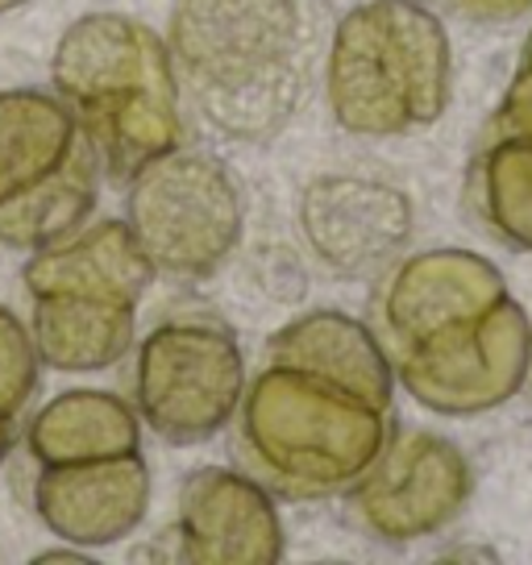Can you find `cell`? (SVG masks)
Segmentation results:
<instances>
[{
    "mask_svg": "<svg viewBox=\"0 0 532 565\" xmlns=\"http://www.w3.org/2000/svg\"><path fill=\"white\" fill-rule=\"evenodd\" d=\"M167 51L179 92L233 141L284 134L312 84L304 0H175Z\"/></svg>",
    "mask_w": 532,
    "mask_h": 565,
    "instance_id": "cell-1",
    "label": "cell"
},
{
    "mask_svg": "<svg viewBox=\"0 0 532 565\" xmlns=\"http://www.w3.org/2000/svg\"><path fill=\"white\" fill-rule=\"evenodd\" d=\"M51 92L113 179L183 146V92L167 38L129 13L75 18L51 54Z\"/></svg>",
    "mask_w": 532,
    "mask_h": 565,
    "instance_id": "cell-2",
    "label": "cell"
},
{
    "mask_svg": "<svg viewBox=\"0 0 532 565\" xmlns=\"http://www.w3.org/2000/svg\"><path fill=\"white\" fill-rule=\"evenodd\" d=\"M233 420L246 475L284 499L345 494L379 461L395 428L391 407L275 362L246 379Z\"/></svg>",
    "mask_w": 532,
    "mask_h": 565,
    "instance_id": "cell-3",
    "label": "cell"
},
{
    "mask_svg": "<svg viewBox=\"0 0 532 565\" xmlns=\"http://www.w3.org/2000/svg\"><path fill=\"white\" fill-rule=\"evenodd\" d=\"M454 51L421 0H362L341 13L324 54V105L354 138H404L445 117Z\"/></svg>",
    "mask_w": 532,
    "mask_h": 565,
    "instance_id": "cell-4",
    "label": "cell"
},
{
    "mask_svg": "<svg viewBox=\"0 0 532 565\" xmlns=\"http://www.w3.org/2000/svg\"><path fill=\"white\" fill-rule=\"evenodd\" d=\"M125 225L159 275L209 279L242 242V183L209 150L175 146L125 179Z\"/></svg>",
    "mask_w": 532,
    "mask_h": 565,
    "instance_id": "cell-5",
    "label": "cell"
},
{
    "mask_svg": "<svg viewBox=\"0 0 532 565\" xmlns=\"http://www.w3.org/2000/svg\"><path fill=\"white\" fill-rule=\"evenodd\" d=\"M134 345V412L155 437L167 445H200L233 420L246 391V353L225 320L213 312H179Z\"/></svg>",
    "mask_w": 532,
    "mask_h": 565,
    "instance_id": "cell-6",
    "label": "cell"
},
{
    "mask_svg": "<svg viewBox=\"0 0 532 565\" xmlns=\"http://www.w3.org/2000/svg\"><path fill=\"white\" fill-rule=\"evenodd\" d=\"M532 353V320L520 300L454 320L408 350L391 353L395 383L425 412L470 420L496 412L524 391Z\"/></svg>",
    "mask_w": 532,
    "mask_h": 565,
    "instance_id": "cell-7",
    "label": "cell"
},
{
    "mask_svg": "<svg viewBox=\"0 0 532 565\" xmlns=\"http://www.w3.org/2000/svg\"><path fill=\"white\" fill-rule=\"evenodd\" d=\"M475 491V470L458 445L428 428H391L383 454L358 487L345 491V512L383 545H412L449 529Z\"/></svg>",
    "mask_w": 532,
    "mask_h": 565,
    "instance_id": "cell-8",
    "label": "cell"
},
{
    "mask_svg": "<svg viewBox=\"0 0 532 565\" xmlns=\"http://www.w3.org/2000/svg\"><path fill=\"white\" fill-rule=\"evenodd\" d=\"M508 296L512 291L503 270L475 249H416L379 279L371 329L391 358L454 320L496 308Z\"/></svg>",
    "mask_w": 532,
    "mask_h": 565,
    "instance_id": "cell-9",
    "label": "cell"
},
{
    "mask_svg": "<svg viewBox=\"0 0 532 565\" xmlns=\"http://www.w3.org/2000/svg\"><path fill=\"white\" fill-rule=\"evenodd\" d=\"M175 557L192 565H275L287 557V532L275 494L254 475L200 466L179 487Z\"/></svg>",
    "mask_w": 532,
    "mask_h": 565,
    "instance_id": "cell-10",
    "label": "cell"
},
{
    "mask_svg": "<svg viewBox=\"0 0 532 565\" xmlns=\"http://www.w3.org/2000/svg\"><path fill=\"white\" fill-rule=\"evenodd\" d=\"M150 461L138 454L75 466H42L34 478V512L42 529L75 548L125 541L150 512Z\"/></svg>",
    "mask_w": 532,
    "mask_h": 565,
    "instance_id": "cell-11",
    "label": "cell"
},
{
    "mask_svg": "<svg viewBox=\"0 0 532 565\" xmlns=\"http://www.w3.org/2000/svg\"><path fill=\"white\" fill-rule=\"evenodd\" d=\"M300 225L308 246L341 275L387 266L412 237V200L362 175H320L304 188Z\"/></svg>",
    "mask_w": 532,
    "mask_h": 565,
    "instance_id": "cell-12",
    "label": "cell"
},
{
    "mask_svg": "<svg viewBox=\"0 0 532 565\" xmlns=\"http://www.w3.org/2000/svg\"><path fill=\"white\" fill-rule=\"evenodd\" d=\"M146 258L125 221H92L79 233L34 249L21 270L30 296H88V300L138 303L155 282Z\"/></svg>",
    "mask_w": 532,
    "mask_h": 565,
    "instance_id": "cell-13",
    "label": "cell"
},
{
    "mask_svg": "<svg viewBox=\"0 0 532 565\" xmlns=\"http://www.w3.org/2000/svg\"><path fill=\"white\" fill-rule=\"evenodd\" d=\"M266 362L354 391L366 404L391 407L395 371L383 341L374 337L366 320L345 317L338 308H312L284 324L266 341Z\"/></svg>",
    "mask_w": 532,
    "mask_h": 565,
    "instance_id": "cell-14",
    "label": "cell"
},
{
    "mask_svg": "<svg viewBox=\"0 0 532 565\" xmlns=\"http://www.w3.org/2000/svg\"><path fill=\"white\" fill-rule=\"evenodd\" d=\"M30 341L42 366L63 374H92L117 366L138 341V303L88 296H30Z\"/></svg>",
    "mask_w": 532,
    "mask_h": 565,
    "instance_id": "cell-15",
    "label": "cell"
},
{
    "mask_svg": "<svg viewBox=\"0 0 532 565\" xmlns=\"http://www.w3.org/2000/svg\"><path fill=\"white\" fill-rule=\"evenodd\" d=\"M25 445L38 466L121 458L142 449V420L113 391L75 387L54 395L51 404H42L30 416Z\"/></svg>",
    "mask_w": 532,
    "mask_h": 565,
    "instance_id": "cell-16",
    "label": "cell"
},
{
    "mask_svg": "<svg viewBox=\"0 0 532 565\" xmlns=\"http://www.w3.org/2000/svg\"><path fill=\"white\" fill-rule=\"evenodd\" d=\"M84 141L72 108L46 88L0 92V204L54 175Z\"/></svg>",
    "mask_w": 532,
    "mask_h": 565,
    "instance_id": "cell-17",
    "label": "cell"
},
{
    "mask_svg": "<svg viewBox=\"0 0 532 565\" xmlns=\"http://www.w3.org/2000/svg\"><path fill=\"white\" fill-rule=\"evenodd\" d=\"M466 204L496 242L532 254V138L487 121L466 175Z\"/></svg>",
    "mask_w": 532,
    "mask_h": 565,
    "instance_id": "cell-18",
    "label": "cell"
},
{
    "mask_svg": "<svg viewBox=\"0 0 532 565\" xmlns=\"http://www.w3.org/2000/svg\"><path fill=\"white\" fill-rule=\"evenodd\" d=\"M100 175V159L84 138L54 175L0 204V246L34 254L79 233L96 212Z\"/></svg>",
    "mask_w": 532,
    "mask_h": 565,
    "instance_id": "cell-19",
    "label": "cell"
},
{
    "mask_svg": "<svg viewBox=\"0 0 532 565\" xmlns=\"http://www.w3.org/2000/svg\"><path fill=\"white\" fill-rule=\"evenodd\" d=\"M38 362L30 329L18 320V312H9L0 303V416L21 420V412L30 407L38 391Z\"/></svg>",
    "mask_w": 532,
    "mask_h": 565,
    "instance_id": "cell-20",
    "label": "cell"
},
{
    "mask_svg": "<svg viewBox=\"0 0 532 565\" xmlns=\"http://www.w3.org/2000/svg\"><path fill=\"white\" fill-rule=\"evenodd\" d=\"M491 125H503V129H515V134L532 138V34H529V42H524V54H520V63H515L512 84L503 92V100H499Z\"/></svg>",
    "mask_w": 532,
    "mask_h": 565,
    "instance_id": "cell-21",
    "label": "cell"
},
{
    "mask_svg": "<svg viewBox=\"0 0 532 565\" xmlns=\"http://www.w3.org/2000/svg\"><path fill=\"white\" fill-rule=\"evenodd\" d=\"M458 18L466 21H482V25H503V21H515L532 13V0H445Z\"/></svg>",
    "mask_w": 532,
    "mask_h": 565,
    "instance_id": "cell-22",
    "label": "cell"
},
{
    "mask_svg": "<svg viewBox=\"0 0 532 565\" xmlns=\"http://www.w3.org/2000/svg\"><path fill=\"white\" fill-rule=\"evenodd\" d=\"M13 445H18V420L0 416V461L13 454Z\"/></svg>",
    "mask_w": 532,
    "mask_h": 565,
    "instance_id": "cell-23",
    "label": "cell"
},
{
    "mask_svg": "<svg viewBox=\"0 0 532 565\" xmlns=\"http://www.w3.org/2000/svg\"><path fill=\"white\" fill-rule=\"evenodd\" d=\"M38 562H84V548H54V553H42Z\"/></svg>",
    "mask_w": 532,
    "mask_h": 565,
    "instance_id": "cell-24",
    "label": "cell"
},
{
    "mask_svg": "<svg viewBox=\"0 0 532 565\" xmlns=\"http://www.w3.org/2000/svg\"><path fill=\"white\" fill-rule=\"evenodd\" d=\"M21 4H30V0H0V18L13 13V9H21Z\"/></svg>",
    "mask_w": 532,
    "mask_h": 565,
    "instance_id": "cell-25",
    "label": "cell"
},
{
    "mask_svg": "<svg viewBox=\"0 0 532 565\" xmlns=\"http://www.w3.org/2000/svg\"><path fill=\"white\" fill-rule=\"evenodd\" d=\"M524 387H532V353H529V379H524Z\"/></svg>",
    "mask_w": 532,
    "mask_h": 565,
    "instance_id": "cell-26",
    "label": "cell"
}]
</instances>
